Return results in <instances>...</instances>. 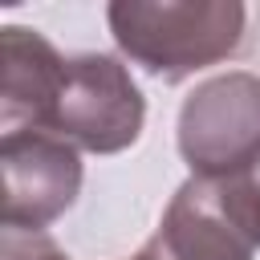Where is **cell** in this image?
<instances>
[{"instance_id":"6da1fadb","label":"cell","mask_w":260,"mask_h":260,"mask_svg":"<svg viewBox=\"0 0 260 260\" xmlns=\"http://www.w3.org/2000/svg\"><path fill=\"white\" fill-rule=\"evenodd\" d=\"M244 16L240 0H114L106 8L122 57L162 81L232 57L244 41Z\"/></svg>"},{"instance_id":"7a4b0ae2","label":"cell","mask_w":260,"mask_h":260,"mask_svg":"<svg viewBox=\"0 0 260 260\" xmlns=\"http://www.w3.org/2000/svg\"><path fill=\"white\" fill-rule=\"evenodd\" d=\"M146 102L130 69L110 53H77L61 65V81L41 134L69 142L73 150L118 154L138 142Z\"/></svg>"},{"instance_id":"3957f363","label":"cell","mask_w":260,"mask_h":260,"mask_svg":"<svg viewBox=\"0 0 260 260\" xmlns=\"http://www.w3.org/2000/svg\"><path fill=\"white\" fill-rule=\"evenodd\" d=\"M179 154L191 175H228L260 154V77L232 69L195 85L179 106Z\"/></svg>"},{"instance_id":"277c9868","label":"cell","mask_w":260,"mask_h":260,"mask_svg":"<svg viewBox=\"0 0 260 260\" xmlns=\"http://www.w3.org/2000/svg\"><path fill=\"white\" fill-rule=\"evenodd\" d=\"M4 199L0 219L16 232H41L65 215L81 191V158L53 134H8L0 142Z\"/></svg>"},{"instance_id":"5b68a950","label":"cell","mask_w":260,"mask_h":260,"mask_svg":"<svg viewBox=\"0 0 260 260\" xmlns=\"http://www.w3.org/2000/svg\"><path fill=\"white\" fill-rule=\"evenodd\" d=\"M150 244L167 260H252L260 252L211 175H191L171 195Z\"/></svg>"},{"instance_id":"8992f818","label":"cell","mask_w":260,"mask_h":260,"mask_svg":"<svg viewBox=\"0 0 260 260\" xmlns=\"http://www.w3.org/2000/svg\"><path fill=\"white\" fill-rule=\"evenodd\" d=\"M65 57L24 24L0 28V130L8 134H41L45 114L53 106Z\"/></svg>"},{"instance_id":"52a82bcc","label":"cell","mask_w":260,"mask_h":260,"mask_svg":"<svg viewBox=\"0 0 260 260\" xmlns=\"http://www.w3.org/2000/svg\"><path fill=\"white\" fill-rule=\"evenodd\" d=\"M232 207V215L240 219V228L252 236V244L260 248V154H252L244 167L228 171V175H211Z\"/></svg>"},{"instance_id":"ba28073f","label":"cell","mask_w":260,"mask_h":260,"mask_svg":"<svg viewBox=\"0 0 260 260\" xmlns=\"http://www.w3.org/2000/svg\"><path fill=\"white\" fill-rule=\"evenodd\" d=\"M0 260H69L45 232H16L4 228L0 232Z\"/></svg>"},{"instance_id":"9c48e42d","label":"cell","mask_w":260,"mask_h":260,"mask_svg":"<svg viewBox=\"0 0 260 260\" xmlns=\"http://www.w3.org/2000/svg\"><path fill=\"white\" fill-rule=\"evenodd\" d=\"M130 260H167V256H162V252H158V248H154V244L146 240V244H142V248H138V252H134Z\"/></svg>"}]
</instances>
